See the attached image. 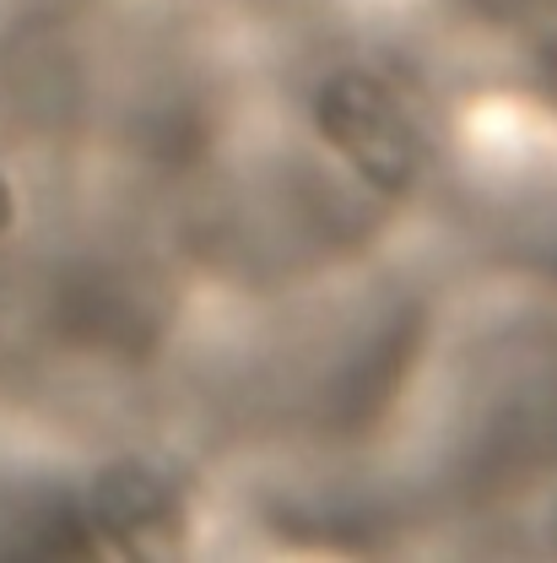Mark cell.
<instances>
[{"instance_id":"cell-2","label":"cell","mask_w":557,"mask_h":563,"mask_svg":"<svg viewBox=\"0 0 557 563\" xmlns=\"http://www.w3.org/2000/svg\"><path fill=\"white\" fill-rule=\"evenodd\" d=\"M87 526L125 553H163L185 537L190 504H185V488L163 466L120 461L87 493Z\"/></svg>"},{"instance_id":"cell-3","label":"cell","mask_w":557,"mask_h":563,"mask_svg":"<svg viewBox=\"0 0 557 563\" xmlns=\"http://www.w3.org/2000/svg\"><path fill=\"white\" fill-rule=\"evenodd\" d=\"M412 352H417V320H396L390 331H379L374 347L363 352V363L352 368V390L336 401V418L368 422L374 412H385V401L396 396V385H401Z\"/></svg>"},{"instance_id":"cell-4","label":"cell","mask_w":557,"mask_h":563,"mask_svg":"<svg viewBox=\"0 0 557 563\" xmlns=\"http://www.w3.org/2000/svg\"><path fill=\"white\" fill-rule=\"evenodd\" d=\"M536 70H542V87L557 103V0L542 5V22H536Z\"/></svg>"},{"instance_id":"cell-5","label":"cell","mask_w":557,"mask_h":563,"mask_svg":"<svg viewBox=\"0 0 557 563\" xmlns=\"http://www.w3.org/2000/svg\"><path fill=\"white\" fill-rule=\"evenodd\" d=\"M11 190H5V185H0V233H5V228H11Z\"/></svg>"},{"instance_id":"cell-1","label":"cell","mask_w":557,"mask_h":563,"mask_svg":"<svg viewBox=\"0 0 557 563\" xmlns=\"http://www.w3.org/2000/svg\"><path fill=\"white\" fill-rule=\"evenodd\" d=\"M314 125L347 168L379 196L412 190L422 174V136L406 103L368 70H336L314 98Z\"/></svg>"}]
</instances>
